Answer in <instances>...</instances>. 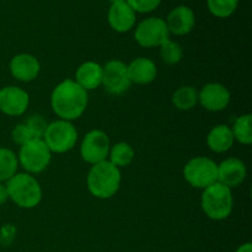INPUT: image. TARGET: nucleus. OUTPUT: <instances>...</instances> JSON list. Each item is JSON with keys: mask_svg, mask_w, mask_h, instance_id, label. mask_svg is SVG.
Segmentation results:
<instances>
[{"mask_svg": "<svg viewBox=\"0 0 252 252\" xmlns=\"http://www.w3.org/2000/svg\"><path fill=\"white\" fill-rule=\"evenodd\" d=\"M12 78L21 83H31L36 80L41 71L38 58L31 53H19L14 56L9 64Z\"/></svg>", "mask_w": 252, "mask_h": 252, "instance_id": "nucleus-13", "label": "nucleus"}, {"mask_svg": "<svg viewBox=\"0 0 252 252\" xmlns=\"http://www.w3.org/2000/svg\"><path fill=\"white\" fill-rule=\"evenodd\" d=\"M30 95L26 90L15 85L0 89V112L9 117H19L27 111Z\"/></svg>", "mask_w": 252, "mask_h": 252, "instance_id": "nucleus-11", "label": "nucleus"}, {"mask_svg": "<svg viewBox=\"0 0 252 252\" xmlns=\"http://www.w3.org/2000/svg\"><path fill=\"white\" fill-rule=\"evenodd\" d=\"M107 21L111 29L118 33L129 32L137 21V12L127 4V1L111 4L107 12Z\"/></svg>", "mask_w": 252, "mask_h": 252, "instance_id": "nucleus-16", "label": "nucleus"}, {"mask_svg": "<svg viewBox=\"0 0 252 252\" xmlns=\"http://www.w3.org/2000/svg\"><path fill=\"white\" fill-rule=\"evenodd\" d=\"M42 139L44 140L52 154H64L75 147L78 142V130L73 122L57 120L48 123Z\"/></svg>", "mask_w": 252, "mask_h": 252, "instance_id": "nucleus-7", "label": "nucleus"}, {"mask_svg": "<svg viewBox=\"0 0 252 252\" xmlns=\"http://www.w3.org/2000/svg\"><path fill=\"white\" fill-rule=\"evenodd\" d=\"M201 206L204 214L212 220H224L229 218L233 212L234 197L229 187L220 182L203 189L201 197Z\"/></svg>", "mask_w": 252, "mask_h": 252, "instance_id": "nucleus-4", "label": "nucleus"}, {"mask_svg": "<svg viewBox=\"0 0 252 252\" xmlns=\"http://www.w3.org/2000/svg\"><path fill=\"white\" fill-rule=\"evenodd\" d=\"M111 4H115V2H122V1H126V0H110Z\"/></svg>", "mask_w": 252, "mask_h": 252, "instance_id": "nucleus-31", "label": "nucleus"}, {"mask_svg": "<svg viewBox=\"0 0 252 252\" xmlns=\"http://www.w3.org/2000/svg\"><path fill=\"white\" fill-rule=\"evenodd\" d=\"M9 199L24 209L36 208L42 201V187L38 180L27 172H17L6 182Z\"/></svg>", "mask_w": 252, "mask_h": 252, "instance_id": "nucleus-3", "label": "nucleus"}, {"mask_svg": "<svg viewBox=\"0 0 252 252\" xmlns=\"http://www.w3.org/2000/svg\"><path fill=\"white\" fill-rule=\"evenodd\" d=\"M7 201H9V193H7L6 184L0 182V206L6 203Z\"/></svg>", "mask_w": 252, "mask_h": 252, "instance_id": "nucleus-29", "label": "nucleus"}, {"mask_svg": "<svg viewBox=\"0 0 252 252\" xmlns=\"http://www.w3.org/2000/svg\"><path fill=\"white\" fill-rule=\"evenodd\" d=\"M127 4L139 14H149L159 7L161 0H126Z\"/></svg>", "mask_w": 252, "mask_h": 252, "instance_id": "nucleus-28", "label": "nucleus"}, {"mask_svg": "<svg viewBox=\"0 0 252 252\" xmlns=\"http://www.w3.org/2000/svg\"><path fill=\"white\" fill-rule=\"evenodd\" d=\"M235 252H252V244L251 243L243 244V245H240L238 249H236Z\"/></svg>", "mask_w": 252, "mask_h": 252, "instance_id": "nucleus-30", "label": "nucleus"}, {"mask_svg": "<svg viewBox=\"0 0 252 252\" xmlns=\"http://www.w3.org/2000/svg\"><path fill=\"white\" fill-rule=\"evenodd\" d=\"M172 105L180 111H189L198 105V90L194 86H180L172 94Z\"/></svg>", "mask_w": 252, "mask_h": 252, "instance_id": "nucleus-20", "label": "nucleus"}, {"mask_svg": "<svg viewBox=\"0 0 252 252\" xmlns=\"http://www.w3.org/2000/svg\"><path fill=\"white\" fill-rule=\"evenodd\" d=\"M25 125L27 126L31 133L33 134L34 138H43L44 132L47 129V126H48V122L46 121V118L42 115H32L30 116L26 120Z\"/></svg>", "mask_w": 252, "mask_h": 252, "instance_id": "nucleus-26", "label": "nucleus"}, {"mask_svg": "<svg viewBox=\"0 0 252 252\" xmlns=\"http://www.w3.org/2000/svg\"><path fill=\"white\" fill-rule=\"evenodd\" d=\"M122 182L121 169L108 160L91 165L86 176V186L91 196L98 199H110L118 192Z\"/></svg>", "mask_w": 252, "mask_h": 252, "instance_id": "nucleus-2", "label": "nucleus"}, {"mask_svg": "<svg viewBox=\"0 0 252 252\" xmlns=\"http://www.w3.org/2000/svg\"><path fill=\"white\" fill-rule=\"evenodd\" d=\"M103 68L102 86L111 95H122L130 88L129 75H128L127 64L120 59L108 61Z\"/></svg>", "mask_w": 252, "mask_h": 252, "instance_id": "nucleus-10", "label": "nucleus"}, {"mask_svg": "<svg viewBox=\"0 0 252 252\" xmlns=\"http://www.w3.org/2000/svg\"><path fill=\"white\" fill-rule=\"evenodd\" d=\"M248 176L245 162L239 158H228L218 164V182L229 189L239 187Z\"/></svg>", "mask_w": 252, "mask_h": 252, "instance_id": "nucleus-14", "label": "nucleus"}, {"mask_svg": "<svg viewBox=\"0 0 252 252\" xmlns=\"http://www.w3.org/2000/svg\"><path fill=\"white\" fill-rule=\"evenodd\" d=\"M230 100V91L220 83H208L198 91V103L209 112H220L225 110Z\"/></svg>", "mask_w": 252, "mask_h": 252, "instance_id": "nucleus-12", "label": "nucleus"}, {"mask_svg": "<svg viewBox=\"0 0 252 252\" xmlns=\"http://www.w3.org/2000/svg\"><path fill=\"white\" fill-rule=\"evenodd\" d=\"M239 0H207V7L213 16L218 19L230 17L236 11Z\"/></svg>", "mask_w": 252, "mask_h": 252, "instance_id": "nucleus-25", "label": "nucleus"}, {"mask_svg": "<svg viewBox=\"0 0 252 252\" xmlns=\"http://www.w3.org/2000/svg\"><path fill=\"white\" fill-rule=\"evenodd\" d=\"M11 139L15 144H17L19 147H22L24 144L29 143L30 140L34 139V137L25 123H19V125H16L12 128Z\"/></svg>", "mask_w": 252, "mask_h": 252, "instance_id": "nucleus-27", "label": "nucleus"}, {"mask_svg": "<svg viewBox=\"0 0 252 252\" xmlns=\"http://www.w3.org/2000/svg\"><path fill=\"white\" fill-rule=\"evenodd\" d=\"M166 26L170 34L174 36H185L189 34L196 25V15L193 10L186 5H179L174 7L167 15Z\"/></svg>", "mask_w": 252, "mask_h": 252, "instance_id": "nucleus-15", "label": "nucleus"}, {"mask_svg": "<svg viewBox=\"0 0 252 252\" xmlns=\"http://www.w3.org/2000/svg\"><path fill=\"white\" fill-rule=\"evenodd\" d=\"M134 39L143 48H159L170 39L166 22L161 17H147L135 26Z\"/></svg>", "mask_w": 252, "mask_h": 252, "instance_id": "nucleus-8", "label": "nucleus"}, {"mask_svg": "<svg viewBox=\"0 0 252 252\" xmlns=\"http://www.w3.org/2000/svg\"><path fill=\"white\" fill-rule=\"evenodd\" d=\"M159 53L164 63H166L167 65H175L181 62L184 57V49L179 42L167 39L159 47Z\"/></svg>", "mask_w": 252, "mask_h": 252, "instance_id": "nucleus-24", "label": "nucleus"}, {"mask_svg": "<svg viewBox=\"0 0 252 252\" xmlns=\"http://www.w3.org/2000/svg\"><path fill=\"white\" fill-rule=\"evenodd\" d=\"M89 94L74 79L61 81L51 94V107L59 120H78L88 108Z\"/></svg>", "mask_w": 252, "mask_h": 252, "instance_id": "nucleus-1", "label": "nucleus"}, {"mask_svg": "<svg viewBox=\"0 0 252 252\" xmlns=\"http://www.w3.org/2000/svg\"><path fill=\"white\" fill-rule=\"evenodd\" d=\"M182 174L189 186L203 191L218 182V164L207 157L192 158L184 166Z\"/></svg>", "mask_w": 252, "mask_h": 252, "instance_id": "nucleus-6", "label": "nucleus"}, {"mask_svg": "<svg viewBox=\"0 0 252 252\" xmlns=\"http://www.w3.org/2000/svg\"><path fill=\"white\" fill-rule=\"evenodd\" d=\"M234 139L231 128L226 125H217L209 130L207 135V145L209 149L217 154L229 152L234 147Z\"/></svg>", "mask_w": 252, "mask_h": 252, "instance_id": "nucleus-19", "label": "nucleus"}, {"mask_svg": "<svg viewBox=\"0 0 252 252\" xmlns=\"http://www.w3.org/2000/svg\"><path fill=\"white\" fill-rule=\"evenodd\" d=\"M134 157L135 152L129 143L118 142L116 144L111 145L107 160L111 164L121 169V167H126L129 164H132Z\"/></svg>", "mask_w": 252, "mask_h": 252, "instance_id": "nucleus-21", "label": "nucleus"}, {"mask_svg": "<svg viewBox=\"0 0 252 252\" xmlns=\"http://www.w3.org/2000/svg\"><path fill=\"white\" fill-rule=\"evenodd\" d=\"M19 165L30 175L43 172L52 161V152L42 138H34L20 147Z\"/></svg>", "mask_w": 252, "mask_h": 252, "instance_id": "nucleus-5", "label": "nucleus"}, {"mask_svg": "<svg viewBox=\"0 0 252 252\" xmlns=\"http://www.w3.org/2000/svg\"><path fill=\"white\" fill-rule=\"evenodd\" d=\"M102 65L97 62L88 61L78 66L74 81L89 93V91L102 86Z\"/></svg>", "mask_w": 252, "mask_h": 252, "instance_id": "nucleus-18", "label": "nucleus"}, {"mask_svg": "<svg viewBox=\"0 0 252 252\" xmlns=\"http://www.w3.org/2000/svg\"><path fill=\"white\" fill-rule=\"evenodd\" d=\"M111 142L108 135L101 129H93L84 135L80 144V157L90 165L105 161L110 153Z\"/></svg>", "mask_w": 252, "mask_h": 252, "instance_id": "nucleus-9", "label": "nucleus"}, {"mask_svg": "<svg viewBox=\"0 0 252 252\" xmlns=\"http://www.w3.org/2000/svg\"><path fill=\"white\" fill-rule=\"evenodd\" d=\"M130 83L137 85H148L157 79L158 68L153 59L147 57H138L127 64Z\"/></svg>", "mask_w": 252, "mask_h": 252, "instance_id": "nucleus-17", "label": "nucleus"}, {"mask_svg": "<svg viewBox=\"0 0 252 252\" xmlns=\"http://www.w3.org/2000/svg\"><path fill=\"white\" fill-rule=\"evenodd\" d=\"M19 166L17 154L9 148H0V182L6 184L17 174Z\"/></svg>", "mask_w": 252, "mask_h": 252, "instance_id": "nucleus-22", "label": "nucleus"}, {"mask_svg": "<svg viewBox=\"0 0 252 252\" xmlns=\"http://www.w3.org/2000/svg\"><path fill=\"white\" fill-rule=\"evenodd\" d=\"M231 132H233L235 142L240 144L250 145L252 143V116L251 113L239 116L234 122Z\"/></svg>", "mask_w": 252, "mask_h": 252, "instance_id": "nucleus-23", "label": "nucleus"}]
</instances>
